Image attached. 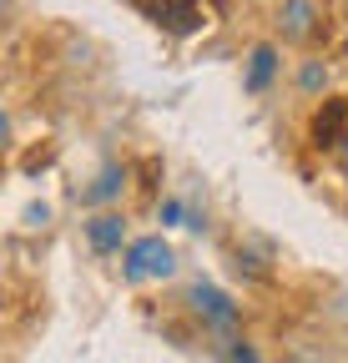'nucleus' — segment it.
Instances as JSON below:
<instances>
[{
    "label": "nucleus",
    "mask_w": 348,
    "mask_h": 363,
    "mask_svg": "<svg viewBox=\"0 0 348 363\" xmlns=\"http://www.w3.org/2000/svg\"><path fill=\"white\" fill-rule=\"evenodd\" d=\"M228 363H263L252 353V343H242V338H228Z\"/></svg>",
    "instance_id": "obj_10"
},
{
    "label": "nucleus",
    "mask_w": 348,
    "mask_h": 363,
    "mask_svg": "<svg viewBox=\"0 0 348 363\" xmlns=\"http://www.w3.org/2000/svg\"><path fill=\"white\" fill-rule=\"evenodd\" d=\"M298 86L308 91V96H318V91L328 86V66H323V61H308V66L298 71Z\"/></svg>",
    "instance_id": "obj_9"
},
{
    "label": "nucleus",
    "mask_w": 348,
    "mask_h": 363,
    "mask_svg": "<svg viewBox=\"0 0 348 363\" xmlns=\"http://www.w3.org/2000/svg\"><path fill=\"white\" fill-rule=\"evenodd\" d=\"M142 11H147L152 26H162L167 35H177V40H187V35H197L207 26L197 0H142Z\"/></svg>",
    "instance_id": "obj_2"
},
{
    "label": "nucleus",
    "mask_w": 348,
    "mask_h": 363,
    "mask_svg": "<svg viewBox=\"0 0 348 363\" xmlns=\"http://www.w3.org/2000/svg\"><path fill=\"white\" fill-rule=\"evenodd\" d=\"M273 76H278V51H273V45H252L242 86H247V91H268V81H273Z\"/></svg>",
    "instance_id": "obj_8"
},
{
    "label": "nucleus",
    "mask_w": 348,
    "mask_h": 363,
    "mask_svg": "<svg viewBox=\"0 0 348 363\" xmlns=\"http://www.w3.org/2000/svg\"><path fill=\"white\" fill-rule=\"evenodd\" d=\"M162 227H187V222H182V202H177V197H167V202H162Z\"/></svg>",
    "instance_id": "obj_11"
},
{
    "label": "nucleus",
    "mask_w": 348,
    "mask_h": 363,
    "mask_svg": "<svg viewBox=\"0 0 348 363\" xmlns=\"http://www.w3.org/2000/svg\"><path fill=\"white\" fill-rule=\"evenodd\" d=\"M121 192H126V167H116V162H111V167H101V172H96L91 187L81 192V202H86V207H106V202H116Z\"/></svg>",
    "instance_id": "obj_7"
},
{
    "label": "nucleus",
    "mask_w": 348,
    "mask_h": 363,
    "mask_svg": "<svg viewBox=\"0 0 348 363\" xmlns=\"http://www.w3.org/2000/svg\"><path fill=\"white\" fill-rule=\"evenodd\" d=\"M333 157H338V162H343V167H348V136H343V147H338V152H333Z\"/></svg>",
    "instance_id": "obj_14"
},
{
    "label": "nucleus",
    "mask_w": 348,
    "mask_h": 363,
    "mask_svg": "<svg viewBox=\"0 0 348 363\" xmlns=\"http://www.w3.org/2000/svg\"><path fill=\"white\" fill-rule=\"evenodd\" d=\"M318 26H323L318 0H283V6H278V30H283V40H313Z\"/></svg>",
    "instance_id": "obj_5"
},
{
    "label": "nucleus",
    "mask_w": 348,
    "mask_h": 363,
    "mask_svg": "<svg viewBox=\"0 0 348 363\" xmlns=\"http://www.w3.org/2000/svg\"><path fill=\"white\" fill-rule=\"evenodd\" d=\"M187 303H192V313L202 318L207 328H217V333H232L237 328V303L223 293V288H212V283H192V293H187Z\"/></svg>",
    "instance_id": "obj_3"
},
{
    "label": "nucleus",
    "mask_w": 348,
    "mask_h": 363,
    "mask_svg": "<svg viewBox=\"0 0 348 363\" xmlns=\"http://www.w3.org/2000/svg\"><path fill=\"white\" fill-rule=\"evenodd\" d=\"M86 242H91V252H101V257L121 252V242H126V222H121V212H96L91 222H86Z\"/></svg>",
    "instance_id": "obj_6"
},
{
    "label": "nucleus",
    "mask_w": 348,
    "mask_h": 363,
    "mask_svg": "<svg viewBox=\"0 0 348 363\" xmlns=\"http://www.w3.org/2000/svg\"><path fill=\"white\" fill-rule=\"evenodd\" d=\"M46 222H51V207L46 202H30L26 207V227H46Z\"/></svg>",
    "instance_id": "obj_12"
},
{
    "label": "nucleus",
    "mask_w": 348,
    "mask_h": 363,
    "mask_svg": "<svg viewBox=\"0 0 348 363\" xmlns=\"http://www.w3.org/2000/svg\"><path fill=\"white\" fill-rule=\"evenodd\" d=\"M177 272V252H172L167 238H137L126 242V257H121V278L126 283H162Z\"/></svg>",
    "instance_id": "obj_1"
},
{
    "label": "nucleus",
    "mask_w": 348,
    "mask_h": 363,
    "mask_svg": "<svg viewBox=\"0 0 348 363\" xmlns=\"http://www.w3.org/2000/svg\"><path fill=\"white\" fill-rule=\"evenodd\" d=\"M51 157H56L51 147H40V152H30V157H26V172H35V167H51Z\"/></svg>",
    "instance_id": "obj_13"
},
{
    "label": "nucleus",
    "mask_w": 348,
    "mask_h": 363,
    "mask_svg": "<svg viewBox=\"0 0 348 363\" xmlns=\"http://www.w3.org/2000/svg\"><path fill=\"white\" fill-rule=\"evenodd\" d=\"M343 136H348V101H343V96H328V101L313 111V121H308V142H313L318 152H338Z\"/></svg>",
    "instance_id": "obj_4"
}]
</instances>
